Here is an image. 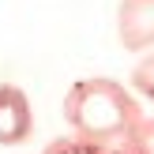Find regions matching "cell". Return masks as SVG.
Here are the masks:
<instances>
[{
    "label": "cell",
    "instance_id": "cell-1",
    "mask_svg": "<svg viewBox=\"0 0 154 154\" xmlns=\"http://www.w3.org/2000/svg\"><path fill=\"white\" fill-rule=\"evenodd\" d=\"M64 120L75 139H87L94 147H113V143H124L139 128L143 105L120 79L87 75V79H75L68 87Z\"/></svg>",
    "mask_w": 154,
    "mask_h": 154
},
{
    "label": "cell",
    "instance_id": "cell-2",
    "mask_svg": "<svg viewBox=\"0 0 154 154\" xmlns=\"http://www.w3.org/2000/svg\"><path fill=\"white\" fill-rule=\"evenodd\" d=\"M34 135V109L23 87L0 83V147H23Z\"/></svg>",
    "mask_w": 154,
    "mask_h": 154
},
{
    "label": "cell",
    "instance_id": "cell-3",
    "mask_svg": "<svg viewBox=\"0 0 154 154\" xmlns=\"http://www.w3.org/2000/svg\"><path fill=\"white\" fill-rule=\"evenodd\" d=\"M117 42L128 53H154V0L117 4Z\"/></svg>",
    "mask_w": 154,
    "mask_h": 154
},
{
    "label": "cell",
    "instance_id": "cell-4",
    "mask_svg": "<svg viewBox=\"0 0 154 154\" xmlns=\"http://www.w3.org/2000/svg\"><path fill=\"white\" fill-rule=\"evenodd\" d=\"M128 90H132L135 98H143V102L154 105V53H143V60H135Z\"/></svg>",
    "mask_w": 154,
    "mask_h": 154
},
{
    "label": "cell",
    "instance_id": "cell-5",
    "mask_svg": "<svg viewBox=\"0 0 154 154\" xmlns=\"http://www.w3.org/2000/svg\"><path fill=\"white\" fill-rule=\"evenodd\" d=\"M102 150H105V147H94V143H87V139H75V135H60V139H53L42 154H102Z\"/></svg>",
    "mask_w": 154,
    "mask_h": 154
},
{
    "label": "cell",
    "instance_id": "cell-6",
    "mask_svg": "<svg viewBox=\"0 0 154 154\" xmlns=\"http://www.w3.org/2000/svg\"><path fill=\"white\" fill-rule=\"evenodd\" d=\"M128 143H132L135 154H154V117H143L139 128L128 135Z\"/></svg>",
    "mask_w": 154,
    "mask_h": 154
},
{
    "label": "cell",
    "instance_id": "cell-7",
    "mask_svg": "<svg viewBox=\"0 0 154 154\" xmlns=\"http://www.w3.org/2000/svg\"><path fill=\"white\" fill-rule=\"evenodd\" d=\"M102 154H135V150H132V143L124 139V143H113V147H105Z\"/></svg>",
    "mask_w": 154,
    "mask_h": 154
}]
</instances>
